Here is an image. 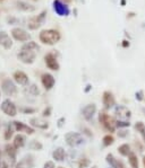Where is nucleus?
<instances>
[{
    "label": "nucleus",
    "instance_id": "obj_1",
    "mask_svg": "<svg viewBox=\"0 0 145 168\" xmlns=\"http://www.w3.org/2000/svg\"><path fill=\"white\" fill-rule=\"evenodd\" d=\"M39 45L35 42H29L24 44L20 49V51L18 52L17 58L20 62L26 63V65H31L33 63L36 58L37 51H39Z\"/></svg>",
    "mask_w": 145,
    "mask_h": 168
},
{
    "label": "nucleus",
    "instance_id": "obj_2",
    "mask_svg": "<svg viewBox=\"0 0 145 168\" xmlns=\"http://www.w3.org/2000/svg\"><path fill=\"white\" fill-rule=\"evenodd\" d=\"M40 41L43 44L53 45L60 41V33L56 29H44L40 33Z\"/></svg>",
    "mask_w": 145,
    "mask_h": 168
},
{
    "label": "nucleus",
    "instance_id": "obj_3",
    "mask_svg": "<svg viewBox=\"0 0 145 168\" xmlns=\"http://www.w3.org/2000/svg\"><path fill=\"white\" fill-rule=\"evenodd\" d=\"M65 140L66 143L68 144L69 147H78L82 146L84 143V138L82 134L77 133V132H68L65 134Z\"/></svg>",
    "mask_w": 145,
    "mask_h": 168
},
{
    "label": "nucleus",
    "instance_id": "obj_4",
    "mask_svg": "<svg viewBox=\"0 0 145 168\" xmlns=\"http://www.w3.org/2000/svg\"><path fill=\"white\" fill-rule=\"evenodd\" d=\"M99 121L100 123L102 124L103 128H104L107 131L109 132H114L117 128V122L114 120V118L109 116L108 114H105V113H100L99 115Z\"/></svg>",
    "mask_w": 145,
    "mask_h": 168
},
{
    "label": "nucleus",
    "instance_id": "obj_5",
    "mask_svg": "<svg viewBox=\"0 0 145 168\" xmlns=\"http://www.w3.org/2000/svg\"><path fill=\"white\" fill-rule=\"evenodd\" d=\"M1 88L7 96H14L17 92V87L13 82V80H10L9 78L3 79V84H1Z\"/></svg>",
    "mask_w": 145,
    "mask_h": 168
},
{
    "label": "nucleus",
    "instance_id": "obj_6",
    "mask_svg": "<svg viewBox=\"0 0 145 168\" xmlns=\"http://www.w3.org/2000/svg\"><path fill=\"white\" fill-rule=\"evenodd\" d=\"M12 36L14 37L18 42H27L31 39V35L26 31H24L23 28L16 27L12 29Z\"/></svg>",
    "mask_w": 145,
    "mask_h": 168
},
{
    "label": "nucleus",
    "instance_id": "obj_7",
    "mask_svg": "<svg viewBox=\"0 0 145 168\" xmlns=\"http://www.w3.org/2000/svg\"><path fill=\"white\" fill-rule=\"evenodd\" d=\"M1 111L8 116H15L17 114V108H16L15 104L10 99H5L1 103Z\"/></svg>",
    "mask_w": 145,
    "mask_h": 168
},
{
    "label": "nucleus",
    "instance_id": "obj_8",
    "mask_svg": "<svg viewBox=\"0 0 145 168\" xmlns=\"http://www.w3.org/2000/svg\"><path fill=\"white\" fill-rule=\"evenodd\" d=\"M44 16H46V11L41 13L40 15L34 17H31L27 22V26H29L30 29H37L41 25L43 24V20H44Z\"/></svg>",
    "mask_w": 145,
    "mask_h": 168
},
{
    "label": "nucleus",
    "instance_id": "obj_9",
    "mask_svg": "<svg viewBox=\"0 0 145 168\" xmlns=\"http://www.w3.org/2000/svg\"><path fill=\"white\" fill-rule=\"evenodd\" d=\"M114 114H116L117 118H119V120L128 121V118H131V113L126 106L118 105V106H116V108H114Z\"/></svg>",
    "mask_w": 145,
    "mask_h": 168
},
{
    "label": "nucleus",
    "instance_id": "obj_10",
    "mask_svg": "<svg viewBox=\"0 0 145 168\" xmlns=\"http://www.w3.org/2000/svg\"><path fill=\"white\" fill-rule=\"evenodd\" d=\"M44 60H46V65L49 69H51V70H59V63L57 61V58L52 53L47 54L44 56Z\"/></svg>",
    "mask_w": 145,
    "mask_h": 168
},
{
    "label": "nucleus",
    "instance_id": "obj_11",
    "mask_svg": "<svg viewBox=\"0 0 145 168\" xmlns=\"http://www.w3.org/2000/svg\"><path fill=\"white\" fill-rule=\"evenodd\" d=\"M53 8H54V11H56L59 16H67V15L69 14L68 7H67L65 3H60V0L53 1Z\"/></svg>",
    "mask_w": 145,
    "mask_h": 168
},
{
    "label": "nucleus",
    "instance_id": "obj_12",
    "mask_svg": "<svg viewBox=\"0 0 145 168\" xmlns=\"http://www.w3.org/2000/svg\"><path fill=\"white\" fill-rule=\"evenodd\" d=\"M41 81H42L43 87H44L47 90L51 89L52 87L54 86V84H56V80H54L53 76L50 75V73H43L42 78H41Z\"/></svg>",
    "mask_w": 145,
    "mask_h": 168
},
{
    "label": "nucleus",
    "instance_id": "obj_13",
    "mask_svg": "<svg viewBox=\"0 0 145 168\" xmlns=\"http://www.w3.org/2000/svg\"><path fill=\"white\" fill-rule=\"evenodd\" d=\"M0 45L5 50H10L13 46V41L6 32H0Z\"/></svg>",
    "mask_w": 145,
    "mask_h": 168
},
{
    "label": "nucleus",
    "instance_id": "obj_14",
    "mask_svg": "<svg viewBox=\"0 0 145 168\" xmlns=\"http://www.w3.org/2000/svg\"><path fill=\"white\" fill-rule=\"evenodd\" d=\"M102 102H103V105L105 106V108H111V107H114V104H116V101H114V95H112L110 92H103Z\"/></svg>",
    "mask_w": 145,
    "mask_h": 168
},
{
    "label": "nucleus",
    "instance_id": "obj_15",
    "mask_svg": "<svg viewBox=\"0 0 145 168\" xmlns=\"http://www.w3.org/2000/svg\"><path fill=\"white\" fill-rule=\"evenodd\" d=\"M14 80L17 84L22 85V86H25V85L29 84V76L26 75L23 71H15L14 72Z\"/></svg>",
    "mask_w": 145,
    "mask_h": 168
},
{
    "label": "nucleus",
    "instance_id": "obj_16",
    "mask_svg": "<svg viewBox=\"0 0 145 168\" xmlns=\"http://www.w3.org/2000/svg\"><path fill=\"white\" fill-rule=\"evenodd\" d=\"M95 112H97V106H95V104H88V105H86V106L83 108V116H84L87 121H90L94 116Z\"/></svg>",
    "mask_w": 145,
    "mask_h": 168
},
{
    "label": "nucleus",
    "instance_id": "obj_17",
    "mask_svg": "<svg viewBox=\"0 0 145 168\" xmlns=\"http://www.w3.org/2000/svg\"><path fill=\"white\" fill-rule=\"evenodd\" d=\"M13 124H14L15 130L18 132H25V133H27V134H33V133H34V130L32 129L31 126L26 125V124L22 123V122L15 121V122H13Z\"/></svg>",
    "mask_w": 145,
    "mask_h": 168
},
{
    "label": "nucleus",
    "instance_id": "obj_18",
    "mask_svg": "<svg viewBox=\"0 0 145 168\" xmlns=\"http://www.w3.org/2000/svg\"><path fill=\"white\" fill-rule=\"evenodd\" d=\"M105 160H107V163L110 165L111 168H125L124 164H122L121 161H119L118 159H116L111 154L107 155V159Z\"/></svg>",
    "mask_w": 145,
    "mask_h": 168
},
{
    "label": "nucleus",
    "instance_id": "obj_19",
    "mask_svg": "<svg viewBox=\"0 0 145 168\" xmlns=\"http://www.w3.org/2000/svg\"><path fill=\"white\" fill-rule=\"evenodd\" d=\"M31 125L34 126V128H37V129H42V130H47L49 128V124L48 122L46 121H42L40 118H31Z\"/></svg>",
    "mask_w": 145,
    "mask_h": 168
},
{
    "label": "nucleus",
    "instance_id": "obj_20",
    "mask_svg": "<svg viewBox=\"0 0 145 168\" xmlns=\"http://www.w3.org/2000/svg\"><path fill=\"white\" fill-rule=\"evenodd\" d=\"M65 156H66V152H65V149L59 147L52 152V157L56 161H64L65 160Z\"/></svg>",
    "mask_w": 145,
    "mask_h": 168
},
{
    "label": "nucleus",
    "instance_id": "obj_21",
    "mask_svg": "<svg viewBox=\"0 0 145 168\" xmlns=\"http://www.w3.org/2000/svg\"><path fill=\"white\" fill-rule=\"evenodd\" d=\"M6 154L10 160H12V165L16 164V148L12 144H7L6 146Z\"/></svg>",
    "mask_w": 145,
    "mask_h": 168
},
{
    "label": "nucleus",
    "instance_id": "obj_22",
    "mask_svg": "<svg viewBox=\"0 0 145 168\" xmlns=\"http://www.w3.org/2000/svg\"><path fill=\"white\" fill-rule=\"evenodd\" d=\"M25 141H26V139L23 134H17L14 138V147L16 149L23 148V147L25 146Z\"/></svg>",
    "mask_w": 145,
    "mask_h": 168
},
{
    "label": "nucleus",
    "instance_id": "obj_23",
    "mask_svg": "<svg viewBox=\"0 0 145 168\" xmlns=\"http://www.w3.org/2000/svg\"><path fill=\"white\" fill-rule=\"evenodd\" d=\"M118 151H119V154L121 155V156H129V155L131 154V147H129V144H127V143L121 144V146L118 148Z\"/></svg>",
    "mask_w": 145,
    "mask_h": 168
},
{
    "label": "nucleus",
    "instance_id": "obj_24",
    "mask_svg": "<svg viewBox=\"0 0 145 168\" xmlns=\"http://www.w3.org/2000/svg\"><path fill=\"white\" fill-rule=\"evenodd\" d=\"M128 161H129V165L131 168H138V159H137V156L135 154L131 152L128 156Z\"/></svg>",
    "mask_w": 145,
    "mask_h": 168
},
{
    "label": "nucleus",
    "instance_id": "obj_25",
    "mask_svg": "<svg viewBox=\"0 0 145 168\" xmlns=\"http://www.w3.org/2000/svg\"><path fill=\"white\" fill-rule=\"evenodd\" d=\"M135 129L137 130V132H139V134L142 135L143 140L145 141V124L143 122H137L135 124Z\"/></svg>",
    "mask_w": 145,
    "mask_h": 168
},
{
    "label": "nucleus",
    "instance_id": "obj_26",
    "mask_svg": "<svg viewBox=\"0 0 145 168\" xmlns=\"http://www.w3.org/2000/svg\"><path fill=\"white\" fill-rule=\"evenodd\" d=\"M16 5L18 6V8L22 9V10H25V11H32L34 10V7H31V5L26 3H23V1H17Z\"/></svg>",
    "mask_w": 145,
    "mask_h": 168
},
{
    "label": "nucleus",
    "instance_id": "obj_27",
    "mask_svg": "<svg viewBox=\"0 0 145 168\" xmlns=\"http://www.w3.org/2000/svg\"><path fill=\"white\" fill-rule=\"evenodd\" d=\"M13 126H14V124H8L7 125V129H6V132H5V139L6 140H10V138L13 137V134H14V129H13Z\"/></svg>",
    "mask_w": 145,
    "mask_h": 168
},
{
    "label": "nucleus",
    "instance_id": "obj_28",
    "mask_svg": "<svg viewBox=\"0 0 145 168\" xmlns=\"http://www.w3.org/2000/svg\"><path fill=\"white\" fill-rule=\"evenodd\" d=\"M29 147L32 149V150H41L43 146H42V143H40V142H37V141L33 140V141H31V142H30Z\"/></svg>",
    "mask_w": 145,
    "mask_h": 168
},
{
    "label": "nucleus",
    "instance_id": "obj_29",
    "mask_svg": "<svg viewBox=\"0 0 145 168\" xmlns=\"http://www.w3.org/2000/svg\"><path fill=\"white\" fill-rule=\"evenodd\" d=\"M102 141H103V146L108 147V146H110V144H112V143H114V137H112V135L108 134V135H105V137L103 138Z\"/></svg>",
    "mask_w": 145,
    "mask_h": 168
},
{
    "label": "nucleus",
    "instance_id": "obj_30",
    "mask_svg": "<svg viewBox=\"0 0 145 168\" xmlns=\"http://www.w3.org/2000/svg\"><path fill=\"white\" fill-rule=\"evenodd\" d=\"M131 125L129 121H125V120H119L117 121V128H127V126Z\"/></svg>",
    "mask_w": 145,
    "mask_h": 168
},
{
    "label": "nucleus",
    "instance_id": "obj_31",
    "mask_svg": "<svg viewBox=\"0 0 145 168\" xmlns=\"http://www.w3.org/2000/svg\"><path fill=\"white\" fill-rule=\"evenodd\" d=\"M88 165H90V160L87 158H83V159H81L80 163H78V167L80 168H86Z\"/></svg>",
    "mask_w": 145,
    "mask_h": 168
},
{
    "label": "nucleus",
    "instance_id": "obj_32",
    "mask_svg": "<svg viewBox=\"0 0 145 168\" xmlns=\"http://www.w3.org/2000/svg\"><path fill=\"white\" fill-rule=\"evenodd\" d=\"M30 92H31L32 95H34V96H36V95H39V88H37V86L36 85H32L31 87H30Z\"/></svg>",
    "mask_w": 145,
    "mask_h": 168
},
{
    "label": "nucleus",
    "instance_id": "obj_33",
    "mask_svg": "<svg viewBox=\"0 0 145 168\" xmlns=\"http://www.w3.org/2000/svg\"><path fill=\"white\" fill-rule=\"evenodd\" d=\"M43 168H56V167H54L53 161H47L44 164V166H43Z\"/></svg>",
    "mask_w": 145,
    "mask_h": 168
},
{
    "label": "nucleus",
    "instance_id": "obj_34",
    "mask_svg": "<svg viewBox=\"0 0 145 168\" xmlns=\"http://www.w3.org/2000/svg\"><path fill=\"white\" fill-rule=\"evenodd\" d=\"M50 113H51V107H48L43 111V116H50Z\"/></svg>",
    "mask_w": 145,
    "mask_h": 168
},
{
    "label": "nucleus",
    "instance_id": "obj_35",
    "mask_svg": "<svg viewBox=\"0 0 145 168\" xmlns=\"http://www.w3.org/2000/svg\"><path fill=\"white\" fill-rule=\"evenodd\" d=\"M136 99H137V101H142V99H143V92H136Z\"/></svg>",
    "mask_w": 145,
    "mask_h": 168
},
{
    "label": "nucleus",
    "instance_id": "obj_36",
    "mask_svg": "<svg viewBox=\"0 0 145 168\" xmlns=\"http://www.w3.org/2000/svg\"><path fill=\"white\" fill-rule=\"evenodd\" d=\"M127 134H128V132H127V131H120V132H118V135H119L120 138L126 137Z\"/></svg>",
    "mask_w": 145,
    "mask_h": 168
},
{
    "label": "nucleus",
    "instance_id": "obj_37",
    "mask_svg": "<svg viewBox=\"0 0 145 168\" xmlns=\"http://www.w3.org/2000/svg\"><path fill=\"white\" fill-rule=\"evenodd\" d=\"M65 118H59V121H58V126L59 128H61L63 126V124H64V122H65Z\"/></svg>",
    "mask_w": 145,
    "mask_h": 168
},
{
    "label": "nucleus",
    "instance_id": "obj_38",
    "mask_svg": "<svg viewBox=\"0 0 145 168\" xmlns=\"http://www.w3.org/2000/svg\"><path fill=\"white\" fill-rule=\"evenodd\" d=\"M23 111H24V113H33L34 112V109L33 108H24Z\"/></svg>",
    "mask_w": 145,
    "mask_h": 168
},
{
    "label": "nucleus",
    "instance_id": "obj_39",
    "mask_svg": "<svg viewBox=\"0 0 145 168\" xmlns=\"http://www.w3.org/2000/svg\"><path fill=\"white\" fill-rule=\"evenodd\" d=\"M91 88H92V87H91V85H87V86H86V89H85V92H88V90L91 89Z\"/></svg>",
    "mask_w": 145,
    "mask_h": 168
},
{
    "label": "nucleus",
    "instance_id": "obj_40",
    "mask_svg": "<svg viewBox=\"0 0 145 168\" xmlns=\"http://www.w3.org/2000/svg\"><path fill=\"white\" fill-rule=\"evenodd\" d=\"M16 168H23V166H22V163L17 164V165H16Z\"/></svg>",
    "mask_w": 145,
    "mask_h": 168
},
{
    "label": "nucleus",
    "instance_id": "obj_41",
    "mask_svg": "<svg viewBox=\"0 0 145 168\" xmlns=\"http://www.w3.org/2000/svg\"><path fill=\"white\" fill-rule=\"evenodd\" d=\"M3 168H8V166H7L6 164L3 163Z\"/></svg>",
    "mask_w": 145,
    "mask_h": 168
},
{
    "label": "nucleus",
    "instance_id": "obj_42",
    "mask_svg": "<svg viewBox=\"0 0 145 168\" xmlns=\"http://www.w3.org/2000/svg\"><path fill=\"white\" fill-rule=\"evenodd\" d=\"M0 167H1V152H0Z\"/></svg>",
    "mask_w": 145,
    "mask_h": 168
},
{
    "label": "nucleus",
    "instance_id": "obj_43",
    "mask_svg": "<svg viewBox=\"0 0 145 168\" xmlns=\"http://www.w3.org/2000/svg\"><path fill=\"white\" fill-rule=\"evenodd\" d=\"M71 0H65V3H70Z\"/></svg>",
    "mask_w": 145,
    "mask_h": 168
},
{
    "label": "nucleus",
    "instance_id": "obj_44",
    "mask_svg": "<svg viewBox=\"0 0 145 168\" xmlns=\"http://www.w3.org/2000/svg\"><path fill=\"white\" fill-rule=\"evenodd\" d=\"M143 159H144V165H145V157H144V158H143Z\"/></svg>",
    "mask_w": 145,
    "mask_h": 168
},
{
    "label": "nucleus",
    "instance_id": "obj_45",
    "mask_svg": "<svg viewBox=\"0 0 145 168\" xmlns=\"http://www.w3.org/2000/svg\"><path fill=\"white\" fill-rule=\"evenodd\" d=\"M58 168H64V167H58Z\"/></svg>",
    "mask_w": 145,
    "mask_h": 168
},
{
    "label": "nucleus",
    "instance_id": "obj_46",
    "mask_svg": "<svg viewBox=\"0 0 145 168\" xmlns=\"http://www.w3.org/2000/svg\"><path fill=\"white\" fill-rule=\"evenodd\" d=\"M92 168H97V167H92Z\"/></svg>",
    "mask_w": 145,
    "mask_h": 168
},
{
    "label": "nucleus",
    "instance_id": "obj_47",
    "mask_svg": "<svg viewBox=\"0 0 145 168\" xmlns=\"http://www.w3.org/2000/svg\"><path fill=\"white\" fill-rule=\"evenodd\" d=\"M0 1H3V0H0Z\"/></svg>",
    "mask_w": 145,
    "mask_h": 168
},
{
    "label": "nucleus",
    "instance_id": "obj_48",
    "mask_svg": "<svg viewBox=\"0 0 145 168\" xmlns=\"http://www.w3.org/2000/svg\"><path fill=\"white\" fill-rule=\"evenodd\" d=\"M34 1H36V0H34Z\"/></svg>",
    "mask_w": 145,
    "mask_h": 168
}]
</instances>
